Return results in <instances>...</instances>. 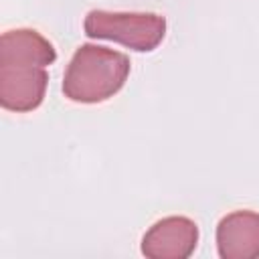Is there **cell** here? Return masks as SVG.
<instances>
[{"label": "cell", "mask_w": 259, "mask_h": 259, "mask_svg": "<svg viewBox=\"0 0 259 259\" xmlns=\"http://www.w3.org/2000/svg\"><path fill=\"white\" fill-rule=\"evenodd\" d=\"M57 61L55 45L38 30L20 26L0 36V105L28 113L45 101L49 71Z\"/></svg>", "instance_id": "obj_1"}, {"label": "cell", "mask_w": 259, "mask_h": 259, "mask_svg": "<svg viewBox=\"0 0 259 259\" xmlns=\"http://www.w3.org/2000/svg\"><path fill=\"white\" fill-rule=\"evenodd\" d=\"M130 71L132 61L125 53L93 42H83L77 47L65 69L61 89L63 95L73 103H103L121 91Z\"/></svg>", "instance_id": "obj_2"}, {"label": "cell", "mask_w": 259, "mask_h": 259, "mask_svg": "<svg viewBox=\"0 0 259 259\" xmlns=\"http://www.w3.org/2000/svg\"><path fill=\"white\" fill-rule=\"evenodd\" d=\"M166 16L158 12H117L89 10L83 20V30L89 38L119 42L136 53L154 51L166 36Z\"/></svg>", "instance_id": "obj_3"}, {"label": "cell", "mask_w": 259, "mask_h": 259, "mask_svg": "<svg viewBox=\"0 0 259 259\" xmlns=\"http://www.w3.org/2000/svg\"><path fill=\"white\" fill-rule=\"evenodd\" d=\"M198 239L200 231L192 219L170 214L144 233L140 251L148 259H186L194 253Z\"/></svg>", "instance_id": "obj_4"}, {"label": "cell", "mask_w": 259, "mask_h": 259, "mask_svg": "<svg viewBox=\"0 0 259 259\" xmlns=\"http://www.w3.org/2000/svg\"><path fill=\"white\" fill-rule=\"evenodd\" d=\"M221 259H257L259 257V212L237 208L225 214L214 233Z\"/></svg>", "instance_id": "obj_5"}]
</instances>
